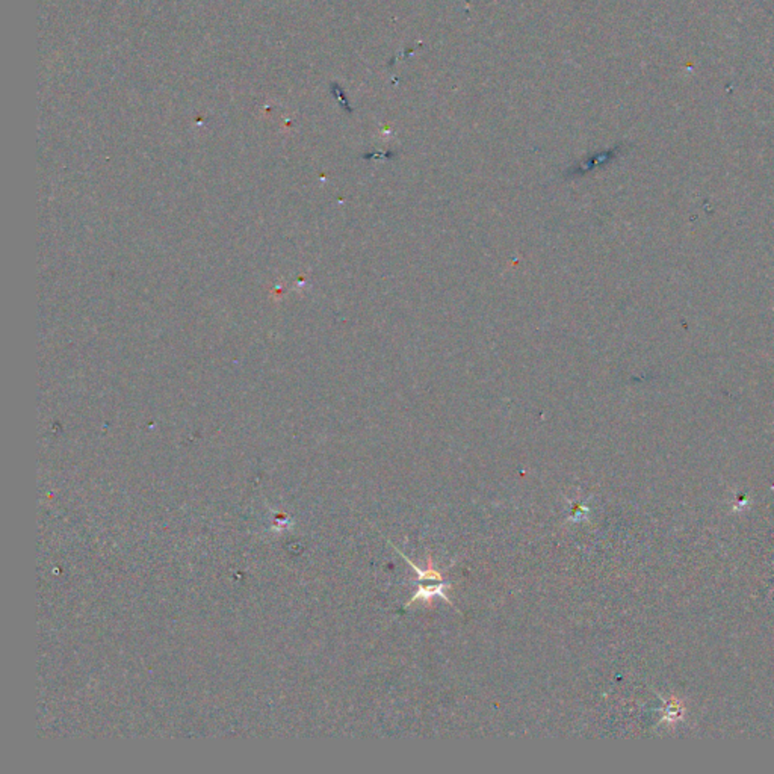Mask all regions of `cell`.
Wrapping results in <instances>:
<instances>
[{"instance_id": "6da1fadb", "label": "cell", "mask_w": 774, "mask_h": 774, "mask_svg": "<svg viewBox=\"0 0 774 774\" xmlns=\"http://www.w3.org/2000/svg\"><path fill=\"white\" fill-rule=\"evenodd\" d=\"M453 584L451 582H437V584H431V586H424V584H419L417 586L416 591L413 593V596L410 597L408 602L404 605V610L407 608L412 606L417 600H425V602H431L433 597H441L444 600L449 604V606H454V604L451 602V599L446 596V590L451 588Z\"/></svg>"}, {"instance_id": "7a4b0ae2", "label": "cell", "mask_w": 774, "mask_h": 774, "mask_svg": "<svg viewBox=\"0 0 774 774\" xmlns=\"http://www.w3.org/2000/svg\"><path fill=\"white\" fill-rule=\"evenodd\" d=\"M390 544H392V543H390ZM392 548H393L395 550H397L398 554H399L402 558H404L410 566H412V568H413V570H415L416 575H417V581H421V582H424V581H436V582H441V581H444V579H441V570H439V568H437L436 566H434L433 557H431L430 554H428V558H426V568H421V567H417L408 557H406L404 554H402V552H401L397 546H393V544H392Z\"/></svg>"}]
</instances>
